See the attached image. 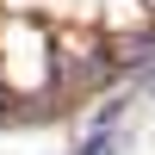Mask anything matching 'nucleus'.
Here are the masks:
<instances>
[{
  "label": "nucleus",
  "mask_w": 155,
  "mask_h": 155,
  "mask_svg": "<svg viewBox=\"0 0 155 155\" xmlns=\"http://www.w3.org/2000/svg\"><path fill=\"white\" fill-rule=\"evenodd\" d=\"M81 155H118V130H99V137H93Z\"/></svg>",
  "instance_id": "1"
}]
</instances>
